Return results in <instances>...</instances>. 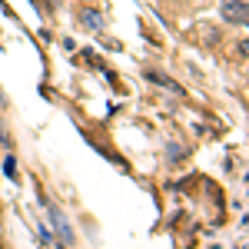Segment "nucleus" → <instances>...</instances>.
<instances>
[{"instance_id": "1", "label": "nucleus", "mask_w": 249, "mask_h": 249, "mask_svg": "<svg viewBox=\"0 0 249 249\" xmlns=\"http://www.w3.org/2000/svg\"><path fill=\"white\" fill-rule=\"evenodd\" d=\"M223 17L230 20V23H239V27H246V20H249L246 0H223Z\"/></svg>"}, {"instance_id": "2", "label": "nucleus", "mask_w": 249, "mask_h": 249, "mask_svg": "<svg viewBox=\"0 0 249 249\" xmlns=\"http://www.w3.org/2000/svg\"><path fill=\"white\" fill-rule=\"evenodd\" d=\"M80 20H83L87 27H93V30H103V17H100L96 10H83V14H80Z\"/></svg>"}, {"instance_id": "3", "label": "nucleus", "mask_w": 249, "mask_h": 249, "mask_svg": "<svg viewBox=\"0 0 249 249\" xmlns=\"http://www.w3.org/2000/svg\"><path fill=\"white\" fill-rule=\"evenodd\" d=\"M3 173H7V176H17V166H14V160H10V156L3 160Z\"/></svg>"}]
</instances>
